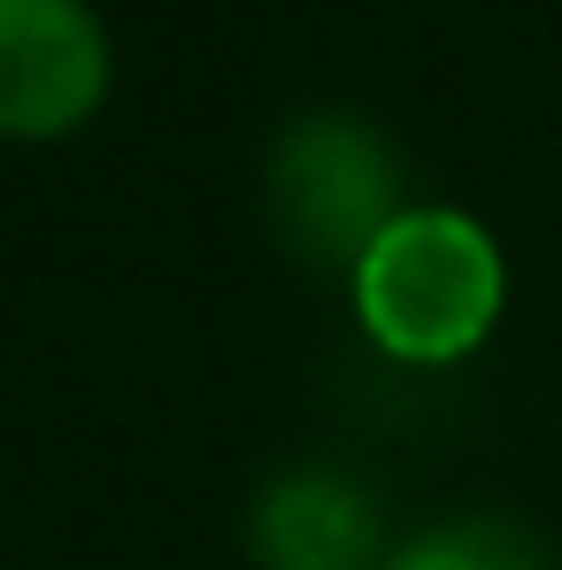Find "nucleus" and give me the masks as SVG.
Instances as JSON below:
<instances>
[{
  "label": "nucleus",
  "instance_id": "nucleus-6",
  "mask_svg": "<svg viewBox=\"0 0 562 570\" xmlns=\"http://www.w3.org/2000/svg\"><path fill=\"white\" fill-rule=\"evenodd\" d=\"M285 570H308V563H285Z\"/></svg>",
  "mask_w": 562,
  "mask_h": 570
},
{
  "label": "nucleus",
  "instance_id": "nucleus-3",
  "mask_svg": "<svg viewBox=\"0 0 562 570\" xmlns=\"http://www.w3.org/2000/svg\"><path fill=\"white\" fill-rule=\"evenodd\" d=\"M116 39L93 0H0V139L55 147L108 108Z\"/></svg>",
  "mask_w": 562,
  "mask_h": 570
},
{
  "label": "nucleus",
  "instance_id": "nucleus-1",
  "mask_svg": "<svg viewBox=\"0 0 562 570\" xmlns=\"http://www.w3.org/2000/svg\"><path fill=\"white\" fill-rule=\"evenodd\" d=\"M347 308L385 363L455 371L509 316V255L485 216L455 200H408L347 271Z\"/></svg>",
  "mask_w": 562,
  "mask_h": 570
},
{
  "label": "nucleus",
  "instance_id": "nucleus-4",
  "mask_svg": "<svg viewBox=\"0 0 562 570\" xmlns=\"http://www.w3.org/2000/svg\"><path fill=\"white\" fill-rule=\"evenodd\" d=\"M255 548L263 570L308 563V570H377L385 563V532H377V501L339 471H285L255 501Z\"/></svg>",
  "mask_w": 562,
  "mask_h": 570
},
{
  "label": "nucleus",
  "instance_id": "nucleus-2",
  "mask_svg": "<svg viewBox=\"0 0 562 570\" xmlns=\"http://www.w3.org/2000/svg\"><path fill=\"white\" fill-rule=\"evenodd\" d=\"M401 208H408V186H401L393 147L347 108L293 116L263 155V216L278 247L339 285Z\"/></svg>",
  "mask_w": 562,
  "mask_h": 570
},
{
  "label": "nucleus",
  "instance_id": "nucleus-5",
  "mask_svg": "<svg viewBox=\"0 0 562 570\" xmlns=\"http://www.w3.org/2000/svg\"><path fill=\"white\" fill-rule=\"evenodd\" d=\"M377 570H555V548L501 509H455V517H432L424 532L393 540Z\"/></svg>",
  "mask_w": 562,
  "mask_h": 570
}]
</instances>
